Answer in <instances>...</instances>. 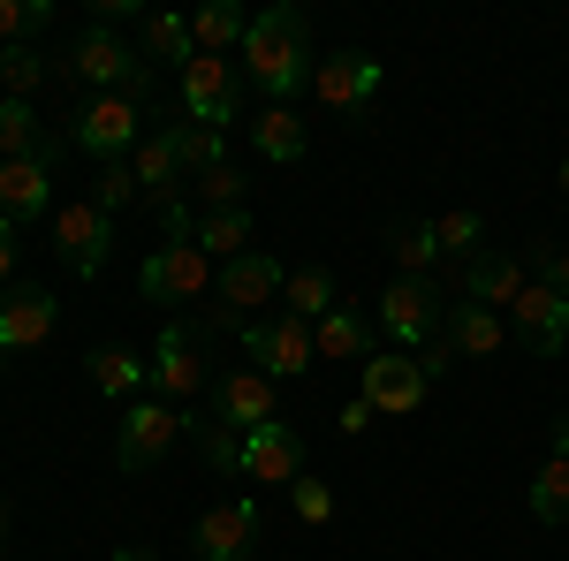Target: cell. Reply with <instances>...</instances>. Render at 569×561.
I'll list each match as a JSON object with an SVG mask.
<instances>
[{
    "label": "cell",
    "mask_w": 569,
    "mask_h": 561,
    "mask_svg": "<svg viewBox=\"0 0 569 561\" xmlns=\"http://www.w3.org/2000/svg\"><path fill=\"white\" fill-rule=\"evenodd\" d=\"M0 84H8V99H31L46 84V53L39 46H0Z\"/></svg>",
    "instance_id": "8d00e7d4"
},
{
    "label": "cell",
    "mask_w": 569,
    "mask_h": 561,
    "mask_svg": "<svg viewBox=\"0 0 569 561\" xmlns=\"http://www.w3.org/2000/svg\"><path fill=\"white\" fill-rule=\"evenodd\" d=\"M206 410H213L228 432H259L266 418H281V410H273V380H266V372H220L213 394H206Z\"/></svg>",
    "instance_id": "d6986e66"
},
{
    "label": "cell",
    "mask_w": 569,
    "mask_h": 561,
    "mask_svg": "<svg viewBox=\"0 0 569 561\" xmlns=\"http://www.w3.org/2000/svg\"><path fill=\"white\" fill-rule=\"evenodd\" d=\"M357 394L372 402V418H410V410H426L433 372H426V357H410V349H372V357L357 364Z\"/></svg>",
    "instance_id": "52a82bcc"
},
{
    "label": "cell",
    "mask_w": 569,
    "mask_h": 561,
    "mask_svg": "<svg viewBox=\"0 0 569 561\" xmlns=\"http://www.w3.org/2000/svg\"><path fill=\"white\" fill-rule=\"evenodd\" d=\"M243 190H251V182H243L236 160H228V168H206L198 182H190V206H198V213H236V206H243Z\"/></svg>",
    "instance_id": "e575fe53"
},
{
    "label": "cell",
    "mask_w": 569,
    "mask_h": 561,
    "mask_svg": "<svg viewBox=\"0 0 569 561\" xmlns=\"http://www.w3.org/2000/svg\"><path fill=\"white\" fill-rule=\"evenodd\" d=\"M0 539H8V501H0Z\"/></svg>",
    "instance_id": "7dc6e473"
},
{
    "label": "cell",
    "mask_w": 569,
    "mask_h": 561,
    "mask_svg": "<svg viewBox=\"0 0 569 561\" xmlns=\"http://www.w3.org/2000/svg\"><path fill=\"white\" fill-rule=\"evenodd\" d=\"M190 243L206 251L213 266L243 259V251H259V228H251V206H236V213H198L190 220Z\"/></svg>",
    "instance_id": "cb8c5ba5"
},
{
    "label": "cell",
    "mask_w": 569,
    "mask_h": 561,
    "mask_svg": "<svg viewBox=\"0 0 569 561\" xmlns=\"http://www.w3.org/2000/svg\"><path fill=\"white\" fill-rule=\"evenodd\" d=\"M213 273H220V266L206 259L198 243H160L152 259L137 266V297L182 311V303H206V297H213Z\"/></svg>",
    "instance_id": "ba28073f"
},
{
    "label": "cell",
    "mask_w": 569,
    "mask_h": 561,
    "mask_svg": "<svg viewBox=\"0 0 569 561\" xmlns=\"http://www.w3.org/2000/svg\"><path fill=\"white\" fill-rule=\"evenodd\" d=\"M137 53H144V69H190L198 61V39H190V16H144V39H137Z\"/></svg>",
    "instance_id": "83f0119b"
},
{
    "label": "cell",
    "mask_w": 569,
    "mask_h": 561,
    "mask_svg": "<svg viewBox=\"0 0 569 561\" xmlns=\"http://www.w3.org/2000/svg\"><path fill=\"white\" fill-rule=\"evenodd\" d=\"M16 259H23V228H16V220H0V289L16 281Z\"/></svg>",
    "instance_id": "b9f144b4"
},
{
    "label": "cell",
    "mask_w": 569,
    "mask_h": 561,
    "mask_svg": "<svg viewBox=\"0 0 569 561\" xmlns=\"http://www.w3.org/2000/svg\"><path fill=\"white\" fill-rule=\"evenodd\" d=\"M130 174H137V198H144V206H160V213H168V206H176L182 190H190V182H182L176 144H168L160 130H152V137H144V144L130 152Z\"/></svg>",
    "instance_id": "7402d4cb"
},
{
    "label": "cell",
    "mask_w": 569,
    "mask_h": 561,
    "mask_svg": "<svg viewBox=\"0 0 569 561\" xmlns=\"http://www.w3.org/2000/svg\"><path fill=\"white\" fill-rule=\"evenodd\" d=\"M182 440L206 455L213 478H243V432H228L213 410H182Z\"/></svg>",
    "instance_id": "d4e9b609"
},
{
    "label": "cell",
    "mask_w": 569,
    "mask_h": 561,
    "mask_svg": "<svg viewBox=\"0 0 569 561\" xmlns=\"http://www.w3.org/2000/svg\"><path fill=\"white\" fill-rule=\"evenodd\" d=\"M531 517L569 523V455H547V463L531 471Z\"/></svg>",
    "instance_id": "d6a6232c"
},
{
    "label": "cell",
    "mask_w": 569,
    "mask_h": 561,
    "mask_svg": "<svg viewBox=\"0 0 569 561\" xmlns=\"http://www.w3.org/2000/svg\"><path fill=\"white\" fill-rule=\"evenodd\" d=\"M525 259H531V281H547L555 297H569V243H547V236H539Z\"/></svg>",
    "instance_id": "60d3db41"
},
{
    "label": "cell",
    "mask_w": 569,
    "mask_h": 561,
    "mask_svg": "<svg viewBox=\"0 0 569 561\" xmlns=\"http://www.w3.org/2000/svg\"><path fill=\"white\" fill-rule=\"evenodd\" d=\"M251 152H259V160H273V168H297V160L311 152L297 107H259V122H251Z\"/></svg>",
    "instance_id": "4316f807"
},
{
    "label": "cell",
    "mask_w": 569,
    "mask_h": 561,
    "mask_svg": "<svg viewBox=\"0 0 569 561\" xmlns=\"http://www.w3.org/2000/svg\"><path fill=\"white\" fill-rule=\"evenodd\" d=\"M259 547H266V509L251 493H228L190 523V554L198 561H251Z\"/></svg>",
    "instance_id": "9c48e42d"
},
{
    "label": "cell",
    "mask_w": 569,
    "mask_h": 561,
    "mask_svg": "<svg viewBox=\"0 0 569 561\" xmlns=\"http://www.w3.org/2000/svg\"><path fill=\"white\" fill-rule=\"evenodd\" d=\"M388 259L402 266V273H410V281H433L440 266V243H433V220H395L388 228Z\"/></svg>",
    "instance_id": "4dcf8cb0"
},
{
    "label": "cell",
    "mask_w": 569,
    "mask_h": 561,
    "mask_svg": "<svg viewBox=\"0 0 569 561\" xmlns=\"http://www.w3.org/2000/svg\"><path fill=\"white\" fill-rule=\"evenodd\" d=\"M91 388L130 410L137 394H152V357H137V349H99V357H91Z\"/></svg>",
    "instance_id": "484cf974"
},
{
    "label": "cell",
    "mask_w": 569,
    "mask_h": 561,
    "mask_svg": "<svg viewBox=\"0 0 569 561\" xmlns=\"http://www.w3.org/2000/svg\"><path fill=\"white\" fill-rule=\"evenodd\" d=\"M440 342L456 349V357H493V349L509 342V319H501V311H486V303H471V297H456V303H448Z\"/></svg>",
    "instance_id": "603a6c76"
},
{
    "label": "cell",
    "mask_w": 569,
    "mask_h": 561,
    "mask_svg": "<svg viewBox=\"0 0 569 561\" xmlns=\"http://www.w3.org/2000/svg\"><path fill=\"white\" fill-rule=\"evenodd\" d=\"M509 334H517L531 357H562L569 349V297H555L547 281H531L525 297L509 303Z\"/></svg>",
    "instance_id": "ac0fdd59"
},
{
    "label": "cell",
    "mask_w": 569,
    "mask_h": 561,
    "mask_svg": "<svg viewBox=\"0 0 569 561\" xmlns=\"http://www.w3.org/2000/svg\"><path fill=\"white\" fill-rule=\"evenodd\" d=\"M555 182H562V190H569V160H562V168H555Z\"/></svg>",
    "instance_id": "bcb514c9"
},
{
    "label": "cell",
    "mask_w": 569,
    "mask_h": 561,
    "mask_svg": "<svg viewBox=\"0 0 569 561\" xmlns=\"http://www.w3.org/2000/svg\"><path fill=\"white\" fill-rule=\"evenodd\" d=\"M152 107H160V84H152V69H137L122 91H99V99H77V114H69V144L84 152L91 168H114V160H130L137 144H144V122H152Z\"/></svg>",
    "instance_id": "7a4b0ae2"
},
{
    "label": "cell",
    "mask_w": 569,
    "mask_h": 561,
    "mask_svg": "<svg viewBox=\"0 0 569 561\" xmlns=\"http://www.w3.org/2000/svg\"><path fill=\"white\" fill-rule=\"evenodd\" d=\"M243 69H251V84L266 91V107H289L297 91L311 84V69H319V46H311V16L305 8H266V16H251V39H243V53H236Z\"/></svg>",
    "instance_id": "6da1fadb"
},
{
    "label": "cell",
    "mask_w": 569,
    "mask_h": 561,
    "mask_svg": "<svg viewBox=\"0 0 569 561\" xmlns=\"http://www.w3.org/2000/svg\"><path fill=\"white\" fill-rule=\"evenodd\" d=\"M91 206H99V213H122V206H137V174H130V160H114V168L91 174Z\"/></svg>",
    "instance_id": "f35d334b"
},
{
    "label": "cell",
    "mask_w": 569,
    "mask_h": 561,
    "mask_svg": "<svg viewBox=\"0 0 569 561\" xmlns=\"http://www.w3.org/2000/svg\"><path fill=\"white\" fill-rule=\"evenodd\" d=\"M53 327H61V303H53V289H39V281H23V289H0V357H23V349H39Z\"/></svg>",
    "instance_id": "e0dca14e"
},
{
    "label": "cell",
    "mask_w": 569,
    "mask_h": 561,
    "mask_svg": "<svg viewBox=\"0 0 569 561\" xmlns=\"http://www.w3.org/2000/svg\"><path fill=\"white\" fill-rule=\"evenodd\" d=\"M176 107H182V122H198V130H220V137H228L236 107H243L236 61H228V53H198V61L176 77Z\"/></svg>",
    "instance_id": "30bf717a"
},
{
    "label": "cell",
    "mask_w": 569,
    "mask_h": 561,
    "mask_svg": "<svg viewBox=\"0 0 569 561\" xmlns=\"http://www.w3.org/2000/svg\"><path fill=\"white\" fill-rule=\"evenodd\" d=\"M372 327L388 334V349H433L440 327H448V289L440 281H410V273H395L388 289H380V303H372Z\"/></svg>",
    "instance_id": "3957f363"
},
{
    "label": "cell",
    "mask_w": 569,
    "mask_h": 561,
    "mask_svg": "<svg viewBox=\"0 0 569 561\" xmlns=\"http://www.w3.org/2000/svg\"><path fill=\"white\" fill-rule=\"evenodd\" d=\"M335 303H342V289H335L327 266H289V281H281V311H297L305 327H319Z\"/></svg>",
    "instance_id": "f1b7e54d"
},
{
    "label": "cell",
    "mask_w": 569,
    "mask_h": 561,
    "mask_svg": "<svg viewBox=\"0 0 569 561\" xmlns=\"http://www.w3.org/2000/svg\"><path fill=\"white\" fill-rule=\"evenodd\" d=\"M380 84H388V69H380L365 46H342V53H327V61L311 69V91H319V107H335V114H350V122H372V107H380Z\"/></svg>",
    "instance_id": "8fae6325"
},
{
    "label": "cell",
    "mask_w": 569,
    "mask_h": 561,
    "mask_svg": "<svg viewBox=\"0 0 569 561\" xmlns=\"http://www.w3.org/2000/svg\"><path fill=\"white\" fill-rule=\"evenodd\" d=\"M190 39H198V53H243V39H251V16H243L236 0H206V8L190 16Z\"/></svg>",
    "instance_id": "f546056e"
},
{
    "label": "cell",
    "mask_w": 569,
    "mask_h": 561,
    "mask_svg": "<svg viewBox=\"0 0 569 561\" xmlns=\"http://www.w3.org/2000/svg\"><path fill=\"white\" fill-rule=\"evenodd\" d=\"M152 394H160V402H176V410H190V402H206V394H213L198 319H168V327H160V342H152Z\"/></svg>",
    "instance_id": "8992f818"
},
{
    "label": "cell",
    "mask_w": 569,
    "mask_h": 561,
    "mask_svg": "<svg viewBox=\"0 0 569 561\" xmlns=\"http://www.w3.org/2000/svg\"><path fill=\"white\" fill-rule=\"evenodd\" d=\"M281 281H289V266L273 259V251L228 259L213 273V327H251V319H266V303L281 311Z\"/></svg>",
    "instance_id": "277c9868"
},
{
    "label": "cell",
    "mask_w": 569,
    "mask_h": 561,
    "mask_svg": "<svg viewBox=\"0 0 569 561\" xmlns=\"http://www.w3.org/2000/svg\"><path fill=\"white\" fill-rule=\"evenodd\" d=\"M160 137L176 144L182 182H198L206 168H228V137H220V130H198V122H160Z\"/></svg>",
    "instance_id": "1f68e13d"
},
{
    "label": "cell",
    "mask_w": 569,
    "mask_h": 561,
    "mask_svg": "<svg viewBox=\"0 0 569 561\" xmlns=\"http://www.w3.org/2000/svg\"><path fill=\"white\" fill-rule=\"evenodd\" d=\"M525 289H531V259H525V251H479V259L463 266V297L486 303V311L517 303Z\"/></svg>",
    "instance_id": "44dd1931"
},
{
    "label": "cell",
    "mask_w": 569,
    "mask_h": 561,
    "mask_svg": "<svg viewBox=\"0 0 569 561\" xmlns=\"http://www.w3.org/2000/svg\"><path fill=\"white\" fill-rule=\"evenodd\" d=\"M289 501H297V523H311V531H319V523H335V485H327V478H297V485H289Z\"/></svg>",
    "instance_id": "ab89813d"
},
{
    "label": "cell",
    "mask_w": 569,
    "mask_h": 561,
    "mask_svg": "<svg viewBox=\"0 0 569 561\" xmlns=\"http://www.w3.org/2000/svg\"><path fill=\"white\" fill-rule=\"evenodd\" d=\"M365 425H372V402H365V394H350V402L335 410V432H365Z\"/></svg>",
    "instance_id": "7bdbcfd3"
},
{
    "label": "cell",
    "mask_w": 569,
    "mask_h": 561,
    "mask_svg": "<svg viewBox=\"0 0 569 561\" xmlns=\"http://www.w3.org/2000/svg\"><path fill=\"white\" fill-rule=\"evenodd\" d=\"M311 349H319V364H365V357L380 349V327H372V311L335 303V311L311 327Z\"/></svg>",
    "instance_id": "ffe728a7"
},
{
    "label": "cell",
    "mask_w": 569,
    "mask_h": 561,
    "mask_svg": "<svg viewBox=\"0 0 569 561\" xmlns=\"http://www.w3.org/2000/svg\"><path fill=\"white\" fill-rule=\"evenodd\" d=\"M144 69V53H137L114 23H84L77 39H69V53H61V77L77 84V99H99V91H122Z\"/></svg>",
    "instance_id": "5b68a950"
},
{
    "label": "cell",
    "mask_w": 569,
    "mask_h": 561,
    "mask_svg": "<svg viewBox=\"0 0 569 561\" xmlns=\"http://www.w3.org/2000/svg\"><path fill=\"white\" fill-rule=\"evenodd\" d=\"M243 478L251 485H297L305 478V432L289 418H266L259 432H243Z\"/></svg>",
    "instance_id": "2e32d148"
},
{
    "label": "cell",
    "mask_w": 569,
    "mask_h": 561,
    "mask_svg": "<svg viewBox=\"0 0 569 561\" xmlns=\"http://www.w3.org/2000/svg\"><path fill=\"white\" fill-rule=\"evenodd\" d=\"M46 144L39 114H31V99H0V160H31Z\"/></svg>",
    "instance_id": "836d02e7"
},
{
    "label": "cell",
    "mask_w": 569,
    "mask_h": 561,
    "mask_svg": "<svg viewBox=\"0 0 569 561\" xmlns=\"http://www.w3.org/2000/svg\"><path fill=\"white\" fill-rule=\"evenodd\" d=\"M555 455H569V410L555 418Z\"/></svg>",
    "instance_id": "ee69618b"
},
{
    "label": "cell",
    "mask_w": 569,
    "mask_h": 561,
    "mask_svg": "<svg viewBox=\"0 0 569 561\" xmlns=\"http://www.w3.org/2000/svg\"><path fill=\"white\" fill-rule=\"evenodd\" d=\"M46 16H53V0H0V46H31Z\"/></svg>",
    "instance_id": "74e56055"
},
{
    "label": "cell",
    "mask_w": 569,
    "mask_h": 561,
    "mask_svg": "<svg viewBox=\"0 0 569 561\" xmlns=\"http://www.w3.org/2000/svg\"><path fill=\"white\" fill-rule=\"evenodd\" d=\"M243 349H251V364H259L266 380L281 388V380H305L311 364H319V349H311V327L297 311H266L243 327Z\"/></svg>",
    "instance_id": "7c38bea8"
},
{
    "label": "cell",
    "mask_w": 569,
    "mask_h": 561,
    "mask_svg": "<svg viewBox=\"0 0 569 561\" xmlns=\"http://www.w3.org/2000/svg\"><path fill=\"white\" fill-rule=\"evenodd\" d=\"M433 243H440V259H463V266H471V259L486 251V220L456 206V213H440V220H433Z\"/></svg>",
    "instance_id": "d590c367"
},
{
    "label": "cell",
    "mask_w": 569,
    "mask_h": 561,
    "mask_svg": "<svg viewBox=\"0 0 569 561\" xmlns=\"http://www.w3.org/2000/svg\"><path fill=\"white\" fill-rule=\"evenodd\" d=\"M53 251H61V266L77 273V281H91L99 266H107V251H114V213H99V206H53Z\"/></svg>",
    "instance_id": "5bb4252c"
},
{
    "label": "cell",
    "mask_w": 569,
    "mask_h": 561,
    "mask_svg": "<svg viewBox=\"0 0 569 561\" xmlns=\"http://www.w3.org/2000/svg\"><path fill=\"white\" fill-rule=\"evenodd\" d=\"M176 440H182V410L160 402V394H137L122 410V425H114V463L122 471H152V463H168Z\"/></svg>",
    "instance_id": "4fadbf2b"
},
{
    "label": "cell",
    "mask_w": 569,
    "mask_h": 561,
    "mask_svg": "<svg viewBox=\"0 0 569 561\" xmlns=\"http://www.w3.org/2000/svg\"><path fill=\"white\" fill-rule=\"evenodd\" d=\"M53 160H61V144L46 137L31 160H0V220H39L53 213Z\"/></svg>",
    "instance_id": "9a60e30c"
},
{
    "label": "cell",
    "mask_w": 569,
    "mask_h": 561,
    "mask_svg": "<svg viewBox=\"0 0 569 561\" xmlns=\"http://www.w3.org/2000/svg\"><path fill=\"white\" fill-rule=\"evenodd\" d=\"M107 561H152V554H144V547H114Z\"/></svg>",
    "instance_id": "f6af8a7d"
}]
</instances>
